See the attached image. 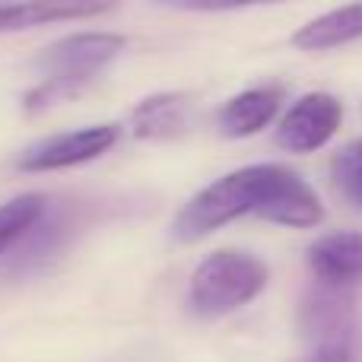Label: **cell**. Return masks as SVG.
<instances>
[{
  "label": "cell",
  "instance_id": "5b68a950",
  "mask_svg": "<svg viewBox=\"0 0 362 362\" xmlns=\"http://www.w3.org/2000/svg\"><path fill=\"white\" fill-rule=\"evenodd\" d=\"M344 124V105L331 93H305L276 124V144L289 153H315L334 140Z\"/></svg>",
  "mask_w": 362,
  "mask_h": 362
},
{
  "label": "cell",
  "instance_id": "ac0fdd59",
  "mask_svg": "<svg viewBox=\"0 0 362 362\" xmlns=\"http://www.w3.org/2000/svg\"><path fill=\"white\" fill-rule=\"evenodd\" d=\"M0 4H4V0H0Z\"/></svg>",
  "mask_w": 362,
  "mask_h": 362
},
{
  "label": "cell",
  "instance_id": "4fadbf2b",
  "mask_svg": "<svg viewBox=\"0 0 362 362\" xmlns=\"http://www.w3.org/2000/svg\"><path fill=\"white\" fill-rule=\"evenodd\" d=\"M48 197L45 194H19V197L6 200L0 206V257H6L13 251V245L25 235L32 223L38 219V213L45 210Z\"/></svg>",
  "mask_w": 362,
  "mask_h": 362
},
{
  "label": "cell",
  "instance_id": "5bb4252c",
  "mask_svg": "<svg viewBox=\"0 0 362 362\" xmlns=\"http://www.w3.org/2000/svg\"><path fill=\"white\" fill-rule=\"evenodd\" d=\"M331 175L344 197L362 210V137L340 146V153L331 159Z\"/></svg>",
  "mask_w": 362,
  "mask_h": 362
},
{
  "label": "cell",
  "instance_id": "e0dca14e",
  "mask_svg": "<svg viewBox=\"0 0 362 362\" xmlns=\"http://www.w3.org/2000/svg\"><path fill=\"white\" fill-rule=\"evenodd\" d=\"M293 362H356L350 346H325V350H312L305 359H293Z\"/></svg>",
  "mask_w": 362,
  "mask_h": 362
},
{
  "label": "cell",
  "instance_id": "52a82bcc",
  "mask_svg": "<svg viewBox=\"0 0 362 362\" xmlns=\"http://www.w3.org/2000/svg\"><path fill=\"white\" fill-rule=\"evenodd\" d=\"M299 331L315 350L325 346H350L353 334V296L350 289L318 283L308 289L299 305Z\"/></svg>",
  "mask_w": 362,
  "mask_h": 362
},
{
  "label": "cell",
  "instance_id": "30bf717a",
  "mask_svg": "<svg viewBox=\"0 0 362 362\" xmlns=\"http://www.w3.org/2000/svg\"><path fill=\"white\" fill-rule=\"evenodd\" d=\"M283 95L286 89L276 86V83H267V86H255L238 93L235 99H229L216 115V127L223 137H255L261 134L270 121L276 118L283 105Z\"/></svg>",
  "mask_w": 362,
  "mask_h": 362
},
{
  "label": "cell",
  "instance_id": "2e32d148",
  "mask_svg": "<svg viewBox=\"0 0 362 362\" xmlns=\"http://www.w3.org/2000/svg\"><path fill=\"white\" fill-rule=\"evenodd\" d=\"M172 10L185 13H226V10H245V6H261V4H280V0H156Z\"/></svg>",
  "mask_w": 362,
  "mask_h": 362
},
{
  "label": "cell",
  "instance_id": "8fae6325",
  "mask_svg": "<svg viewBox=\"0 0 362 362\" xmlns=\"http://www.w3.org/2000/svg\"><path fill=\"white\" fill-rule=\"evenodd\" d=\"M194 118L191 93H159L144 99L131 115V134L137 140H175L187 134Z\"/></svg>",
  "mask_w": 362,
  "mask_h": 362
},
{
  "label": "cell",
  "instance_id": "277c9868",
  "mask_svg": "<svg viewBox=\"0 0 362 362\" xmlns=\"http://www.w3.org/2000/svg\"><path fill=\"white\" fill-rule=\"evenodd\" d=\"M124 38L112 32H80L48 45L32 67L42 74V80H74L89 86L95 74L124 51Z\"/></svg>",
  "mask_w": 362,
  "mask_h": 362
},
{
  "label": "cell",
  "instance_id": "9c48e42d",
  "mask_svg": "<svg viewBox=\"0 0 362 362\" xmlns=\"http://www.w3.org/2000/svg\"><path fill=\"white\" fill-rule=\"evenodd\" d=\"M118 0H4L0 4V32H23L48 23L93 19L112 13Z\"/></svg>",
  "mask_w": 362,
  "mask_h": 362
},
{
  "label": "cell",
  "instance_id": "7a4b0ae2",
  "mask_svg": "<svg viewBox=\"0 0 362 362\" xmlns=\"http://www.w3.org/2000/svg\"><path fill=\"white\" fill-rule=\"evenodd\" d=\"M270 280L261 257L245 251H213L194 267L187 283V308L197 318H219L255 302Z\"/></svg>",
  "mask_w": 362,
  "mask_h": 362
},
{
  "label": "cell",
  "instance_id": "ba28073f",
  "mask_svg": "<svg viewBox=\"0 0 362 362\" xmlns=\"http://www.w3.org/2000/svg\"><path fill=\"white\" fill-rule=\"evenodd\" d=\"M308 267L327 286L353 289L362 283V232H327L308 245Z\"/></svg>",
  "mask_w": 362,
  "mask_h": 362
},
{
  "label": "cell",
  "instance_id": "3957f363",
  "mask_svg": "<svg viewBox=\"0 0 362 362\" xmlns=\"http://www.w3.org/2000/svg\"><path fill=\"white\" fill-rule=\"evenodd\" d=\"M80 226H83V210L74 200L48 197V204L38 213V219L13 245L10 257H6V274L16 276V274H35V270H42L45 264L54 261L74 242Z\"/></svg>",
  "mask_w": 362,
  "mask_h": 362
},
{
  "label": "cell",
  "instance_id": "8992f818",
  "mask_svg": "<svg viewBox=\"0 0 362 362\" xmlns=\"http://www.w3.org/2000/svg\"><path fill=\"white\" fill-rule=\"evenodd\" d=\"M118 124H95L80 127V131H64L54 137H45L23 150L19 156V169L23 172H57L70 169V165H83L93 159L105 156L115 144H118Z\"/></svg>",
  "mask_w": 362,
  "mask_h": 362
},
{
  "label": "cell",
  "instance_id": "9a60e30c",
  "mask_svg": "<svg viewBox=\"0 0 362 362\" xmlns=\"http://www.w3.org/2000/svg\"><path fill=\"white\" fill-rule=\"evenodd\" d=\"M83 83H74V80H42L29 95H25V112L29 115H38L45 108H54L57 102H67V99H76L83 93Z\"/></svg>",
  "mask_w": 362,
  "mask_h": 362
},
{
  "label": "cell",
  "instance_id": "7c38bea8",
  "mask_svg": "<svg viewBox=\"0 0 362 362\" xmlns=\"http://www.w3.org/2000/svg\"><path fill=\"white\" fill-rule=\"evenodd\" d=\"M356 38H362V0L331 10L325 16H315L312 23L296 29L289 42H293V48L315 54V51H331L340 48V45H350Z\"/></svg>",
  "mask_w": 362,
  "mask_h": 362
},
{
  "label": "cell",
  "instance_id": "6da1fadb",
  "mask_svg": "<svg viewBox=\"0 0 362 362\" xmlns=\"http://www.w3.org/2000/svg\"><path fill=\"white\" fill-rule=\"evenodd\" d=\"M283 175V165L264 163V165H245L219 181L197 191L175 216L172 235L178 242H200L210 232L229 226L238 216H261L264 206L274 197V187Z\"/></svg>",
  "mask_w": 362,
  "mask_h": 362
}]
</instances>
